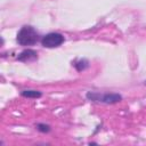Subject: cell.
Instances as JSON below:
<instances>
[{"mask_svg":"<svg viewBox=\"0 0 146 146\" xmlns=\"http://www.w3.org/2000/svg\"><path fill=\"white\" fill-rule=\"evenodd\" d=\"M87 98L90 99V100H97V102H102V103H105V104H114V103H117V102H120L122 99V97L119 94H104V95H100V94L91 92V91H89L87 94Z\"/></svg>","mask_w":146,"mask_h":146,"instance_id":"cell-2","label":"cell"},{"mask_svg":"<svg viewBox=\"0 0 146 146\" xmlns=\"http://www.w3.org/2000/svg\"><path fill=\"white\" fill-rule=\"evenodd\" d=\"M16 40L21 46H32L36 43V41L39 40V34L34 27L25 25L17 33Z\"/></svg>","mask_w":146,"mask_h":146,"instance_id":"cell-1","label":"cell"},{"mask_svg":"<svg viewBox=\"0 0 146 146\" xmlns=\"http://www.w3.org/2000/svg\"><path fill=\"white\" fill-rule=\"evenodd\" d=\"M63 42H64V36L62 34L55 33V32L46 34L41 40L42 46L46 48H55V47L60 46Z\"/></svg>","mask_w":146,"mask_h":146,"instance_id":"cell-3","label":"cell"},{"mask_svg":"<svg viewBox=\"0 0 146 146\" xmlns=\"http://www.w3.org/2000/svg\"><path fill=\"white\" fill-rule=\"evenodd\" d=\"M18 60L21 62H25V63H29V62H33L35 59H38V54L35 50H32V49H26V50H23L18 57H17Z\"/></svg>","mask_w":146,"mask_h":146,"instance_id":"cell-4","label":"cell"},{"mask_svg":"<svg viewBox=\"0 0 146 146\" xmlns=\"http://www.w3.org/2000/svg\"><path fill=\"white\" fill-rule=\"evenodd\" d=\"M74 66L76 67L78 71H83L84 68L88 67V60H86V59H81V60L76 62V63L74 64Z\"/></svg>","mask_w":146,"mask_h":146,"instance_id":"cell-6","label":"cell"},{"mask_svg":"<svg viewBox=\"0 0 146 146\" xmlns=\"http://www.w3.org/2000/svg\"><path fill=\"white\" fill-rule=\"evenodd\" d=\"M36 128H38V130L41 131V132H49V131H50V127L47 125V124H43V123H39V124L36 125Z\"/></svg>","mask_w":146,"mask_h":146,"instance_id":"cell-7","label":"cell"},{"mask_svg":"<svg viewBox=\"0 0 146 146\" xmlns=\"http://www.w3.org/2000/svg\"><path fill=\"white\" fill-rule=\"evenodd\" d=\"M22 96L27 97V98H39V97H41V92L36 91V90H23Z\"/></svg>","mask_w":146,"mask_h":146,"instance_id":"cell-5","label":"cell"}]
</instances>
